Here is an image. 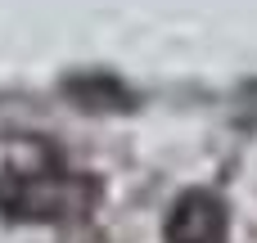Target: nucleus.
<instances>
[{
  "mask_svg": "<svg viewBox=\"0 0 257 243\" xmlns=\"http://www.w3.org/2000/svg\"><path fill=\"white\" fill-rule=\"evenodd\" d=\"M172 243H217L221 234V207L212 198H185L172 212Z\"/></svg>",
  "mask_w": 257,
  "mask_h": 243,
  "instance_id": "1",
  "label": "nucleus"
}]
</instances>
